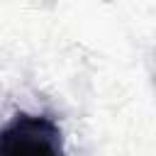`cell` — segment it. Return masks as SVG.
Returning a JSON list of instances; mask_svg holds the SVG:
<instances>
[{"label":"cell","mask_w":156,"mask_h":156,"mask_svg":"<svg viewBox=\"0 0 156 156\" xmlns=\"http://www.w3.org/2000/svg\"><path fill=\"white\" fill-rule=\"evenodd\" d=\"M0 156H66L63 132L49 115L17 112L0 127Z\"/></svg>","instance_id":"1"}]
</instances>
